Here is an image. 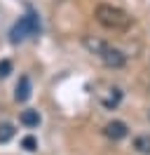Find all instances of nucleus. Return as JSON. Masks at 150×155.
Segmentation results:
<instances>
[{"label": "nucleus", "instance_id": "1a4fd4ad", "mask_svg": "<svg viewBox=\"0 0 150 155\" xmlns=\"http://www.w3.org/2000/svg\"><path fill=\"white\" fill-rule=\"evenodd\" d=\"M12 136H14V125L2 122V125H0V143H7V141H12Z\"/></svg>", "mask_w": 150, "mask_h": 155}, {"label": "nucleus", "instance_id": "423d86ee", "mask_svg": "<svg viewBox=\"0 0 150 155\" xmlns=\"http://www.w3.org/2000/svg\"><path fill=\"white\" fill-rule=\"evenodd\" d=\"M14 99H17V101H28V99H31V78H28V75H21V78H19Z\"/></svg>", "mask_w": 150, "mask_h": 155}, {"label": "nucleus", "instance_id": "9d476101", "mask_svg": "<svg viewBox=\"0 0 150 155\" xmlns=\"http://www.w3.org/2000/svg\"><path fill=\"white\" fill-rule=\"evenodd\" d=\"M21 148L28 150V153L38 150V139H35V136H24V139H21Z\"/></svg>", "mask_w": 150, "mask_h": 155}, {"label": "nucleus", "instance_id": "9b49d317", "mask_svg": "<svg viewBox=\"0 0 150 155\" xmlns=\"http://www.w3.org/2000/svg\"><path fill=\"white\" fill-rule=\"evenodd\" d=\"M9 73H12V61H9V59H2V61H0V78H7Z\"/></svg>", "mask_w": 150, "mask_h": 155}, {"label": "nucleus", "instance_id": "f8f14e48", "mask_svg": "<svg viewBox=\"0 0 150 155\" xmlns=\"http://www.w3.org/2000/svg\"><path fill=\"white\" fill-rule=\"evenodd\" d=\"M148 120H150V110H148Z\"/></svg>", "mask_w": 150, "mask_h": 155}, {"label": "nucleus", "instance_id": "6e6552de", "mask_svg": "<svg viewBox=\"0 0 150 155\" xmlns=\"http://www.w3.org/2000/svg\"><path fill=\"white\" fill-rule=\"evenodd\" d=\"M19 120H21V125H24V127H38V125H40V113L33 110V108H28V110L21 113Z\"/></svg>", "mask_w": 150, "mask_h": 155}, {"label": "nucleus", "instance_id": "39448f33", "mask_svg": "<svg viewBox=\"0 0 150 155\" xmlns=\"http://www.w3.org/2000/svg\"><path fill=\"white\" fill-rule=\"evenodd\" d=\"M103 134L108 136L110 141H122L124 136L129 134V129H127V125L122 120H112V122H108V125L103 127Z\"/></svg>", "mask_w": 150, "mask_h": 155}, {"label": "nucleus", "instance_id": "f03ea898", "mask_svg": "<svg viewBox=\"0 0 150 155\" xmlns=\"http://www.w3.org/2000/svg\"><path fill=\"white\" fill-rule=\"evenodd\" d=\"M94 17L108 31H127L131 26L129 12H124L122 7H115V5H108V2H99L94 10Z\"/></svg>", "mask_w": 150, "mask_h": 155}, {"label": "nucleus", "instance_id": "0eeeda50", "mask_svg": "<svg viewBox=\"0 0 150 155\" xmlns=\"http://www.w3.org/2000/svg\"><path fill=\"white\" fill-rule=\"evenodd\" d=\"M134 150L139 155H150V134H139L134 139Z\"/></svg>", "mask_w": 150, "mask_h": 155}, {"label": "nucleus", "instance_id": "20e7f679", "mask_svg": "<svg viewBox=\"0 0 150 155\" xmlns=\"http://www.w3.org/2000/svg\"><path fill=\"white\" fill-rule=\"evenodd\" d=\"M96 99H99V104H101L106 110H115V108L122 104V97H124V92L122 87L117 85H112V82H99L96 85Z\"/></svg>", "mask_w": 150, "mask_h": 155}, {"label": "nucleus", "instance_id": "f257e3e1", "mask_svg": "<svg viewBox=\"0 0 150 155\" xmlns=\"http://www.w3.org/2000/svg\"><path fill=\"white\" fill-rule=\"evenodd\" d=\"M82 45H84V49H87L89 54H94V57L99 59L106 68H122L124 64H127V54H124L122 49L112 47L110 42L101 40V38L84 35V38H82Z\"/></svg>", "mask_w": 150, "mask_h": 155}, {"label": "nucleus", "instance_id": "7ed1b4c3", "mask_svg": "<svg viewBox=\"0 0 150 155\" xmlns=\"http://www.w3.org/2000/svg\"><path fill=\"white\" fill-rule=\"evenodd\" d=\"M38 31H40L38 14L28 12V14H24V17L12 26V31H9V42H12V45H19V42H24V40L38 35Z\"/></svg>", "mask_w": 150, "mask_h": 155}]
</instances>
